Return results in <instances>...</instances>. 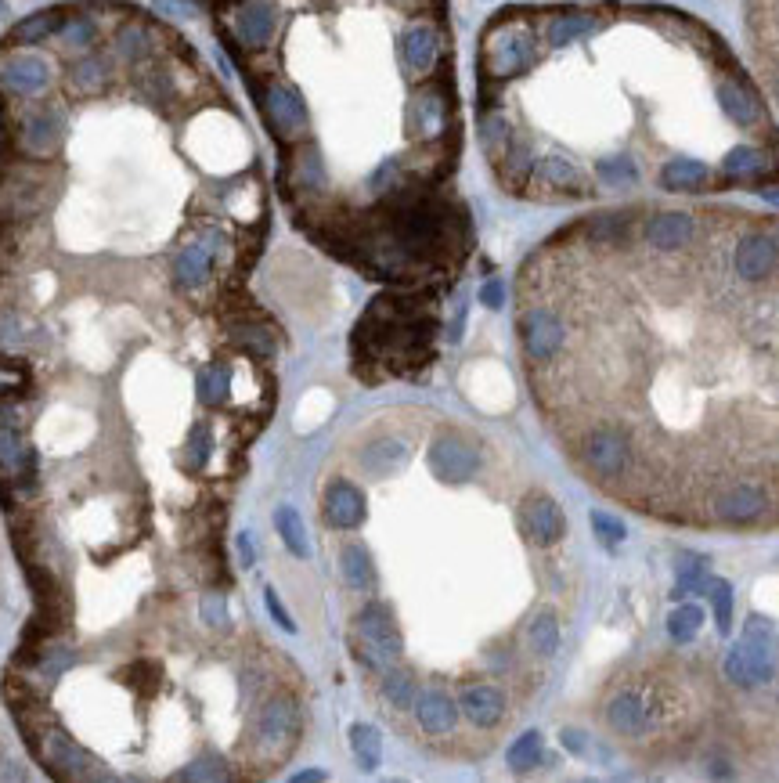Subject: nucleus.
Returning a JSON list of instances; mask_svg holds the SVG:
<instances>
[{"label":"nucleus","mask_w":779,"mask_h":783,"mask_svg":"<svg viewBox=\"0 0 779 783\" xmlns=\"http://www.w3.org/2000/svg\"><path fill=\"white\" fill-rule=\"evenodd\" d=\"M300 737V708H296L293 697H267L257 708V719H253V751L264 762H278V758L289 755V747Z\"/></svg>","instance_id":"nucleus-5"},{"label":"nucleus","mask_w":779,"mask_h":783,"mask_svg":"<svg viewBox=\"0 0 779 783\" xmlns=\"http://www.w3.org/2000/svg\"><path fill=\"white\" fill-rule=\"evenodd\" d=\"M480 448L459 437V433H440L430 444V470L437 473L444 484H462V480L477 477L480 470Z\"/></svg>","instance_id":"nucleus-9"},{"label":"nucleus","mask_w":779,"mask_h":783,"mask_svg":"<svg viewBox=\"0 0 779 783\" xmlns=\"http://www.w3.org/2000/svg\"><path fill=\"white\" fill-rule=\"evenodd\" d=\"M231 336H235V343H242L246 351L257 354V358H271V354H275V336H271L264 325L235 322V325H231Z\"/></svg>","instance_id":"nucleus-27"},{"label":"nucleus","mask_w":779,"mask_h":783,"mask_svg":"<svg viewBox=\"0 0 779 783\" xmlns=\"http://www.w3.org/2000/svg\"><path fill=\"white\" fill-rule=\"evenodd\" d=\"M231 29H235V37H239L242 47L249 51H260V47L271 44L278 29V8L271 0H246L235 8L231 15Z\"/></svg>","instance_id":"nucleus-11"},{"label":"nucleus","mask_w":779,"mask_h":783,"mask_svg":"<svg viewBox=\"0 0 779 783\" xmlns=\"http://www.w3.org/2000/svg\"><path fill=\"white\" fill-rule=\"evenodd\" d=\"M260 105H264L267 127L275 130V138L285 141V145H296L307 134V127H311V112H307L303 94L293 91V87H285V83L264 87L260 91Z\"/></svg>","instance_id":"nucleus-7"},{"label":"nucleus","mask_w":779,"mask_h":783,"mask_svg":"<svg viewBox=\"0 0 779 783\" xmlns=\"http://www.w3.org/2000/svg\"><path fill=\"white\" fill-rule=\"evenodd\" d=\"M459 711L473 726L495 729L505 719V693L491 682H473L459 693Z\"/></svg>","instance_id":"nucleus-15"},{"label":"nucleus","mask_w":779,"mask_h":783,"mask_svg":"<svg viewBox=\"0 0 779 783\" xmlns=\"http://www.w3.org/2000/svg\"><path fill=\"white\" fill-rule=\"evenodd\" d=\"M58 37H62L65 47H73V51H87L94 44V22L87 15H76V19H65V26L58 29Z\"/></svg>","instance_id":"nucleus-32"},{"label":"nucleus","mask_w":779,"mask_h":783,"mask_svg":"<svg viewBox=\"0 0 779 783\" xmlns=\"http://www.w3.org/2000/svg\"><path fill=\"white\" fill-rule=\"evenodd\" d=\"M408 455H412V448H408L404 437L383 433V437H376L368 448H361V470H365L368 477L386 480V477H394L397 470H404Z\"/></svg>","instance_id":"nucleus-16"},{"label":"nucleus","mask_w":779,"mask_h":783,"mask_svg":"<svg viewBox=\"0 0 779 783\" xmlns=\"http://www.w3.org/2000/svg\"><path fill=\"white\" fill-rule=\"evenodd\" d=\"M0 15H4V4H0Z\"/></svg>","instance_id":"nucleus-41"},{"label":"nucleus","mask_w":779,"mask_h":783,"mask_svg":"<svg viewBox=\"0 0 779 783\" xmlns=\"http://www.w3.org/2000/svg\"><path fill=\"white\" fill-rule=\"evenodd\" d=\"M202 618L210 621L213 628H228V607H224V596L210 592V596H202Z\"/></svg>","instance_id":"nucleus-36"},{"label":"nucleus","mask_w":779,"mask_h":783,"mask_svg":"<svg viewBox=\"0 0 779 783\" xmlns=\"http://www.w3.org/2000/svg\"><path fill=\"white\" fill-rule=\"evenodd\" d=\"M239 549H242V560H246V567L253 563V545H249V535L239 538Z\"/></svg>","instance_id":"nucleus-40"},{"label":"nucleus","mask_w":779,"mask_h":783,"mask_svg":"<svg viewBox=\"0 0 779 783\" xmlns=\"http://www.w3.org/2000/svg\"><path fill=\"white\" fill-rule=\"evenodd\" d=\"M69 83H73V91H80V94H98L101 87L109 83V58L83 55L80 62H73V69H69Z\"/></svg>","instance_id":"nucleus-20"},{"label":"nucleus","mask_w":779,"mask_h":783,"mask_svg":"<svg viewBox=\"0 0 779 783\" xmlns=\"http://www.w3.org/2000/svg\"><path fill=\"white\" fill-rule=\"evenodd\" d=\"M213 452V433L206 423H195L192 437H188V452H184V466L188 470H202L206 466V459H210Z\"/></svg>","instance_id":"nucleus-31"},{"label":"nucleus","mask_w":779,"mask_h":783,"mask_svg":"<svg viewBox=\"0 0 779 783\" xmlns=\"http://www.w3.org/2000/svg\"><path fill=\"white\" fill-rule=\"evenodd\" d=\"M707 596L715 599V614H718V632H729L733 628V589L725 581H707Z\"/></svg>","instance_id":"nucleus-34"},{"label":"nucleus","mask_w":779,"mask_h":783,"mask_svg":"<svg viewBox=\"0 0 779 783\" xmlns=\"http://www.w3.org/2000/svg\"><path fill=\"white\" fill-rule=\"evenodd\" d=\"M275 527H278V535H282V542L289 545V553L300 556V560H307V556H311L307 531H303V520H300V513H296L293 506H278L275 509Z\"/></svg>","instance_id":"nucleus-22"},{"label":"nucleus","mask_w":779,"mask_h":783,"mask_svg":"<svg viewBox=\"0 0 779 783\" xmlns=\"http://www.w3.org/2000/svg\"><path fill=\"white\" fill-rule=\"evenodd\" d=\"M73 661H76V654L69 650V646L44 643V650H40V657H37V672L44 675V679H58V675H62Z\"/></svg>","instance_id":"nucleus-30"},{"label":"nucleus","mask_w":779,"mask_h":783,"mask_svg":"<svg viewBox=\"0 0 779 783\" xmlns=\"http://www.w3.org/2000/svg\"><path fill=\"white\" fill-rule=\"evenodd\" d=\"M776 91H779V80H776Z\"/></svg>","instance_id":"nucleus-42"},{"label":"nucleus","mask_w":779,"mask_h":783,"mask_svg":"<svg viewBox=\"0 0 779 783\" xmlns=\"http://www.w3.org/2000/svg\"><path fill=\"white\" fill-rule=\"evenodd\" d=\"M51 83V65L47 58L29 55V51H15V55L0 58V94L11 98H33Z\"/></svg>","instance_id":"nucleus-10"},{"label":"nucleus","mask_w":779,"mask_h":783,"mask_svg":"<svg viewBox=\"0 0 779 783\" xmlns=\"http://www.w3.org/2000/svg\"><path fill=\"white\" fill-rule=\"evenodd\" d=\"M58 192L55 174L37 159L0 163V228L29 224L51 206Z\"/></svg>","instance_id":"nucleus-1"},{"label":"nucleus","mask_w":779,"mask_h":783,"mask_svg":"<svg viewBox=\"0 0 779 783\" xmlns=\"http://www.w3.org/2000/svg\"><path fill=\"white\" fill-rule=\"evenodd\" d=\"M592 524H596V531L603 535V542H624V527L621 520H614V516H606V513H592Z\"/></svg>","instance_id":"nucleus-37"},{"label":"nucleus","mask_w":779,"mask_h":783,"mask_svg":"<svg viewBox=\"0 0 779 783\" xmlns=\"http://www.w3.org/2000/svg\"><path fill=\"white\" fill-rule=\"evenodd\" d=\"M700 625H704V610H700L697 603H686V607H679L675 614H668V636L675 639V643L697 639Z\"/></svg>","instance_id":"nucleus-28"},{"label":"nucleus","mask_w":779,"mask_h":783,"mask_svg":"<svg viewBox=\"0 0 779 783\" xmlns=\"http://www.w3.org/2000/svg\"><path fill=\"white\" fill-rule=\"evenodd\" d=\"M415 719H419L422 733H430V737H448L455 733V722H459V701H451L444 690H426L419 693V701H415Z\"/></svg>","instance_id":"nucleus-17"},{"label":"nucleus","mask_w":779,"mask_h":783,"mask_svg":"<svg viewBox=\"0 0 779 783\" xmlns=\"http://www.w3.org/2000/svg\"><path fill=\"white\" fill-rule=\"evenodd\" d=\"M62 26H65V11H40V15H29L26 22H19V26L11 29L8 44H15V47L40 44V40H47Z\"/></svg>","instance_id":"nucleus-19"},{"label":"nucleus","mask_w":779,"mask_h":783,"mask_svg":"<svg viewBox=\"0 0 779 783\" xmlns=\"http://www.w3.org/2000/svg\"><path fill=\"white\" fill-rule=\"evenodd\" d=\"M383 701L397 711H412L415 701H419V686L408 672H383Z\"/></svg>","instance_id":"nucleus-23"},{"label":"nucleus","mask_w":779,"mask_h":783,"mask_svg":"<svg viewBox=\"0 0 779 783\" xmlns=\"http://www.w3.org/2000/svg\"><path fill=\"white\" fill-rule=\"evenodd\" d=\"M112 55L127 65H138L152 55V33L145 26H123L112 40Z\"/></svg>","instance_id":"nucleus-21"},{"label":"nucleus","mask_w":779,"mask_h":783,"mask_svg":"<svg viewBox=\"0 0 779 783\" xmlns=\"http://www.w3.org/2000/svg\"><path fill=\"white\" fill-rule=\"evenodd\" d=\"M440 58V33L430 22H412L401 33V62L408 76H430Z\"/></svg>","instance_id":"nucleus-13"},{"label":"nucleus","mask_w":779,"mask_h":783,"mask_svg":"<svg viewBox=\"0 0 779 783\" xmlns=\"http://www.w3.org/2000/svg\"><path fill=\"white\" fill-rule=\"evenodd\" d=\"M217 246H220V235L210 231L206 239H192L188 246L177 253L174 260V278L181 289H195L202 286L213 271V260H217Z\"/></svg>","instance_id":"nucleus-14"},{"label":"nucleus","mask_w":779,"mask_h":783,"mask_svg":"<svg viewBox=\"0 0 779 783\" xmlns=\"http://www.w3.org/2000/svg\"><path fill=\"white\" fill-rule=\"evenodd\" d=\"M527 643L538 657H552L556 654V646H560V621L552 618L549 610L538 614V618L527 625Z\"/></svg>","instance_id":"nucleus-25"},{"label":"nucleus","mask_w":779,"mask_h":783,"mask_svg":"<svg viewBox=\"0 0 779 783\" xmlns=\"http://www.w3.org/2000/svg\"><path fill=\"white\" fill-rule=\"evenodd\" d=\"M26 737H29V747L37 751L40 762H44L55 776H62V780H112L109 769H105L94 755H87L76 740L65 737L62 729L29 726Z\"/></svg>","instance_id":"nucleus-3"},{"label":"nucleus","mask_w":779,"mask_h":783,"mask_svg":"<svg viewBox=\"0 0 779 783\" xmlns=\"http://www.w3.org/2000/svg\"><path fill=\"white\" fill-rule=\"evenodd\" d=\"M134 80H138V91L145 94L148 102H170V94H174V76H170L166 65H148Z\"/></svg>","instance_id":"nucleus-26"},{"label":"nucleus","mask_w":779,"mask_h":783,"mask_svg":"<svg viewBox=\"0 0 779 783\" xmlns=\"http://www.w3.org/2000/svg\"><path fill=\"white\" fill-rule=\"evenodd\" d=\"M480 296H484L487 307H502V286H498V282H487V286L480 289Z\"/></svg>","instance_id":"nucleus-39"},{"label":"nucleus","mask_w":779,"mask_h":783,"mask_svg":"<svg viewBox=\"0 0 779 783\" xmlns=\"http://www.w3.org/2000/svg\"><path fill=\"white\" fill-rule=\"evenodd\" d=\"M350 747H354V758H358L361 769H376L379 758H383V740H379V733L372 726H365V722H358V726H350Z\"/></svg>","instance_id":"nucleus-24"},{"label":"nucleus","mask_w":779,"mask_h":783,"mask_svg":"<svg viewBox=\"0 0 779 783\" xmlns=\"http://www.w3.org/2000/svg\"><path fill=\"white\" fill-rule=\"evenodd\" d=\"M220 776H228V769L220 765V758L206 755V758H199L192 769H181V773H174V780H220Z\"/></svg>","instance_id":"nucleus-35"},{"label":"nucleus","mask_w":779,"mask_h":783,"mask_svg":"<svg viewBox=\"0 0 779 783\" xmlns=\"http://www.w3.org/2000/svg\"><path fill=\"white\" fill-rule=\"evenodd\" d=\"M520 535L538 549H549L567 535V516L556 506V498H549L545 491H531L520 502Z\"/></svg>","instance_id":"nucleus-8"},{"label":"nucleus","mask_w":779,"mask_h":783,"mask_svg":"<svg viewBox=\"0 0 779 783\" xmlns=\"http://www.w3.org/2000/svg\"><path fill=\"white\" fill-rule=\"evenodd\" d=\"M541 762V737L538 733H523L513 747H509V765L513 769H531Z\"/></svg>","instance_id":"nucleus-33"},{"label":"nucleus","mask_w":779,"mask_h":783,"mask_svg":"<svg viewBox=\"0 0 779 783\" xmlns=\"http://www.w3.org/2000/svg\"><path fill=\"white\" fill-rule=\"evenodd\" d=\"M340 571L343 578H347L350 589H372L376 585V567H372V553H368L361 542H347L340 549Z\"/></svg>","instance_id":"nucleus-18"},{"label":"nucleus","mask_w":779,"mask_h":783,"mask_svg":"<svg viewBox=\"0 0 779 783\" xmlns=\"http://www.w3.org/2000/svg\"><path fill=\"white\" fill-rule=\"evenodd\" d=\"M358 639H354V650H358L361 661L372 668V672H390L397 661H401V628H397L394 610L386 603H368L365 610L358 614Z\"/></svg>","instance_id":"nucleus-4"},{"label":"nucleus","mask_w":779,"mask_h":783,"mask_svg":"<svg viewBox=\"0 0 779 783\" xmlns=\"http://www.w3.org/2000/svg\"><path fill=\"white\" fill-rule=\"evenodd\" d=\"M264 599H267V610H271V618H275L278 625L285 628V632H293V621H289V614H285V607H282V603H278L275 592L267 589V596H264Z\"/></svg>","instance_id":"nucleus-38"},{"label":"nucleus","mask_w":779,"mask_h":783,"mask_svg":"<svg viewBox=\"0 0 779 783\" xmlns=\"http://www.w3.org/2000/svg\"><path fill=\"white\" fill-rule=\"evenodd\" d=\"M224 397H228V369L224 365H213V369H202L199 372V401L202 405H224Z\"/></svg>","instance_id":"nucleus-29"},{"label":"nucleus","mask_w":779,"mask_h":783,"mask_svg":"<svg viewBox=\"0 0 779 783\" xmlns=\"http://www.w3.org/2000/svg\"><path fill=\"white\" fill-rule=\"evenodd\" d=\"M65 130H69V120H65L62 105H33L22 112L15 145L26 159H51L62 148Z\"/></svg>","instance_id":"nucleus-6"},{"label":"nucleus","mask_w":779,"mask_h":783,"mask_svg":"<svg viewBox=\"0 0 779 783\" xmlns=\"http://www.w3.org/2000/svg\"><path fill=\"white\" fill-rule=\"evenodd\" d=\"M779 672V636L769 621H761L751 614L743 639L729 650L725 657V675L740 686H758V682L776 679Z\"/></svg>","instance_id":"nucleus-2"},{"label":"nucleus","mask_w":779,"mask_h":783,"mask_svg":"<svg viewBox=\"0 0 779 783\" xmlns=\"http://www.w3.org/2000/svg\"><path fill=\"white\" fill-rule=\"evenodd\" d=\"M321 513H325V524L336 527V531H354V527H361V520H365V495H361L358 484L336 477V480H329V488H325Z\"/></svg>","instance_id":"nucleus-12"}]
</instances>
